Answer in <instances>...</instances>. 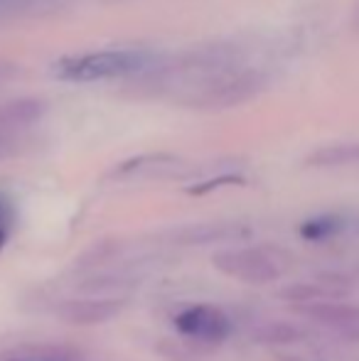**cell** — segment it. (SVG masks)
<instances>
[{"label": "cell", "instance_id": "cell-1", "mask_svg": "<svg viewBox=\"0 0 359 361\" xmlns=\"http://www.w3.org/2000/svg\"><path fill=\"white\" fill-rule=\"evenodd\" d=\"M153 64V59L143 52H89V54H72L54 64V76L62 81H77V84H89V81H104L114 76L138 74Z\"/></svg>", "mask_w": 359, "mask_h": 361}, {"label": "cell", "instance_id": "cell-2", "mask_svg": "<svg viewBox=\"0 0 359 361\" xmlns=\"http://www.w3.org/2000/svg\"><path fill=\"white\" fill-rule=\"evenodd\" d=\"M217 271L224 276L236 278L241 283L251 286H266L278 278V266L259 248H231V251H219L212 258Z\"/></svg>", "mask_w": 359, "mask_h": 361}, {"label": "cell", "instance_id": "cell-3", "mask_svg": "<svg viewBox=\"0 0 359 361\" xmlns=\"http://www.w3.org/2000/svg\"><path fill=\"white\" fill-rule=\"evenodd\" d=\"M175 327L182 337H190L202 344H219L229 337L231 322L219 307L212 305H195L175 317Z\"/></svg>", "mask_w": 359, "mask_h": 361}, {"label": "cell", "instance_id": "cell-4", "mask_svg": "<svg viewBox=\"0 0 359 361\" xmlns=\"http://www.w3.org/2000/svg\"><path fill=\"white\" fill-rule=\"evenodd\" d=\"M121 312V302L109 298H87V300H67L57 307L62 322L77 324V327H94L106 324Z\"/></svg>", "mask_w": 359, "mask_h": 361}, {"label": "cell", "instance_id": "cell-5", "mask_svg": "<svg viewBox=\"0 0 359 361\" xmlns=\"http://www.w3.org/2000/svg\"><path fill=\"white\" fill-rule=\"evenodd\" d=\"M303 312L345 339H359V307L342 302H312Z\"/></svg>", "mask_w": 359, "mask_h": 361}, {"label": "cell", "instance_id": "cell-6", "mask_svg": "<svg viewBox=\"0 0 359 361\" xmlns=\"http://www.w3.org/2000/svg\"><path fill=\"white\" fill-rule=\"evenodd\" d=\"M77 354L67 347H49V344H39V347H23L8 354L5 361H74Z\"/></svg>", "mask_w": 359, "mask_h": 361}, {"label": "cell", "instance_id": "cell-7", "mask_svg": "<svg viewBox=\"0 0 359 361\" xmlns=\"http://www.w3.org/2000/svg\"><path fill=\"white\" fill-rule=\"evenodd\" d=\"M342 226H345V224H342L340 216H332V214L315 216V219H308V221L303 224L300 236L305 238V241L320 243V241H327V238L337 236Z\"/></svg>", "mask_w": 359, "mask_h": 361}, {"label": "cell", "instance_id": "cell-8", "mask_svg": "<svg viewBox=\"0 0 359 361\" xmlns=\"http://www.w3.org/2000/svg\"><path fill=\"white\" fill-rule=\"evenodd\" d=\"M234 228L229 226H190V228H182L178 233L180 243H209V241H224Z\"/></svg>", "mask_w": 359, "mask_h": 361}, {"label": "cell", "instance_id": "cell-9", "mask_svg": "<svg viewBox=\"0 0 359 361\" xmlns=\"http://www.w3.org/2000/svg\"><path fill=\"white\" fill-rule=\"evenodd\" d=\"M312 162H315V165H347V162H359V145L322 150L312 157Z\"/></svg>", "mask_w": 359, "mask_h": 361}, {"label": "cell", "instance_id": "cell-10", "mask_svg": "<svg viewBox=\"0 0 359 361\" xmlns=\"http://www.w3.org/2000/svg\"><path fill=\"white\" fill-rule=\"evenodd\" d=\"M10 226H13V209H10L8 200L0 197V248H3L5 241H8Z\"/></svg>", "mask_w": 359, "mask_h": 361}, {"label": "cell", "instance_id": "cell-11", "mask_svg": "<svg viewBox=\"0 0 359 361\" xmlns=\"http://www.w3.org/2000/svg\"><path fill=\"white\" fill-rule=\"evenodd\" d=\"M261 339L264 342H293L296 339V329H291V327H269L266 332H261Z\"/></svg>", "mask_w": 359, "mask_h": 361}]
</instances>
